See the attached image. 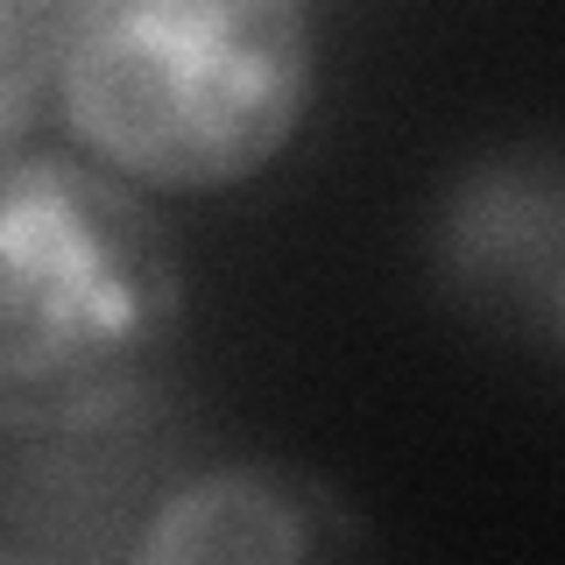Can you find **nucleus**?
<instances>
[{
	"mask_svg": "<svg viewBox=\"0 0 565 565\" xmlns=\"http://www.w3.org/2000/svg\"><path fill=\"white\" fill-rule=\"evenodd\" d=\"M184 269L135 184L78 149L8 156L0 191V431L71 438L156 417Z\"/></svg>",
	"mask_w": 565,
	"mask_h": 565,
	"instance_id": "nucleus-1",
	"label": "nucleus"
},
{
	"mask_svg": "<svg viewBox=\"0 0 565 565\" xmlns=\"http://www.w3.org/2000/svg\"><path fill=\"white\" fill-rule=\"evenodd\" d=\"M120 565H375V530L311 467L220 459L163 488Z\"/></svg>",
	"mask_w": 565,
	"mask_h": 565,
	"instance_id": "nucleus-3",
	"label": "nucleus"
},
{
	"mask_svg": "<svg viewBox=\"0 0 565 565\" xmlns=\"http://www.w3.org/2000/svg\"><path fill=\"white\" fill-rule=\"evenodd\" d=\"M0 565H57V558H43V552H22V544H8V552H0Z\"/></svg>",
	"mask_w": 565,
	"mask_h": 565,
	"instance_id": "nucleus-6",
	"label": "nucleus"
},
{
	"mask_svg": "<svg viewBox=\"0 0 565 565\" xmlns=\"http://www.w3.org/2000/svg\"><path fill=\"white\" fill-rule=\"evenodd\" d=\"M64 22L71 8L14 0L0 14V149H35V120H57V78H64Z\"/></svg>",
	"mask_w": 565,
	"mask_h": 565,
	"instance_id": "nucleus-5",
	"label": "nucleus"
},
{
	"mask_svg": "<svg viewBox=\"0 0 565 565\" xmlns=\"http://www.w3.org/2000/svg\"><path fill=\"white\" fill-rule=\"evenodd\" d=\"M318 22L297 0H78L57 128L135 191H226L297 141Z\"/></svg>",
	"mask_w": 565,
	"mask_h": 565,
	"instance_id": "nucleus-2",
	"label": "nucleus"
},
{
	"mask_svg": "<svg viewBox=\"0 0 565 565\" xmlns=\"http://www.w3.org/2000/svg\"><path fill=\"white\" fill-rule=\"evenodd\" d=\"M431 262L467 297H530L565 326V163L552 156H488L459 170L431 226Z\"/></svg>",
	"mask_w": 565,
	"mask_h": 565,
	"instance_id": "nucleus-4",
	"label": "nucleus"
}]
</instances>
